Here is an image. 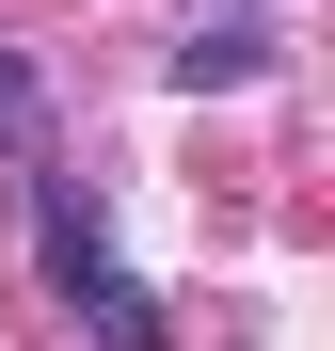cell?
Instances as JSON below:
<instances>
[{
  "label": "cell",
  "mask_w": 335,
  "mask_h": 351,
  "mask_svg": "<svg viewBox=\"0 0 335 351\" xmlns=\"http://www.w3.org/2000/svg\"><path fill=\"white\" fill-rule=\"evenodd\" d=\"M271 64H288L271 16H192V32H176V96H240V80H271Z\"/></svg>",
  "instance_id": "cell-1"
},
{
  "label": "cell",
  "mask_w": 335,
  "mask_h": 351,
  "mask_svg": "<svg viewBox=\"0 0 335 351\" xmlns=\"http://www.w3.org/2000/svg\"><path fill=\"white\" fill-rule=\"evenodd\" d=\"M32 256H48V287H80V271L112 256V208L80 192V176H32Z\"/></svg>",
  "instance_id": "cell-2"
},
{
  "label": "cell",
  "mask_w": 335,
  "mask_h": 351,
  "mask_svg": "<svg viewBox=\"0 0 335 351\" xmlns=\"http://www.w3.org/2000/svg\"><path fill=\"white\" fill-rule=\"evenodd\" d=\"M64 304H80V319H96V351H176V319H160V287H144V271H128V256H96V271H80V287H64Z\"/></svg>",
  "instance_id": "cell-3"
},
{
  "label": "cell",
  "mask_w": 335,
  "mask_h": 351,
  "mask_svg": "<svg viewBox=\"0 0 335 351\" xmlns=\"http://www.w3.org/2000/svg\"><path fill=\"white\" fill-rule=\"evenodd\" d=\"M0 128H32V48L0 32Z\"/></svg>",
  "instance_id": "cell-4"
},
{
  "label": "cell",
  "mask_w": 335,
  "mask_h": 351,
  "mask_svg": "<svg viewBox=\"0 0 335 351\" xmlns=\"http://www.w3.org/2000/svg\"><path fill=\"white\" fill-rule=\"evenodd\" d=\"M192 16H271V0H192Z\"/></svg>",
  "instance_id": "cell-5"
}]
</instances>
